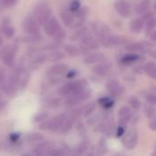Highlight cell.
I'll return each instance as SVG.
<instances>
[{
	"mask_svg": "<svg viewBox=\"0 0 156 156\" xmlns=\"http://www.w3.org/2000/svg\"><path fill=\"white\" fill-rule=\"evenodd\" d=\"M144 72L147 74V76H149L150 78L155 80L156 79V66L154 62H148L145 66H144Z\"/></svg>",
	"mask_w": 156,
	"mask_h": 156,
	"instance_id": "cell-15",
	"label": "cell"
},
{
	"mask_svg": "<svg viewBox=\"0 0 156 156\" xmlns=\"http://www.w3.org/2000/svg\"><path fill=\"white\" fill-rule=\"evenodd\" d=\"M24 28L31 34L38 33V24L37 20L32 17H27L24 20Z\"/></svg>",
	"mask_w": 156,
	"mask_h": 156,
	"instance_id": "cell-8",
	"label": "cell"
},
{
	"mask_svg": "<svg viewBox=\"0 0 156 156\" xmlns=\"http://www.w3.org/2000/svg\"><path fill=\"white\" fill-rule=\"evenodd\" d=\"M48 117V112H38L37 114H36L33 118V122L35 123H38V122H44L45 120H47V118Z\"/></svg>",
	"mask_w": 156,
	"mask_h": 156,
	"instance_id": "cell-24",
	"label": "cell"
},
{
	"mask_svg": "<svg viewBox=\"0 0 156 156\" xmlns=\"http://www.w3.org/2000/svg\"><path fill=\"white\" fill-rule=\"evenodd\" d=\"M71 156H82V155H81L80 154H79V153H78V152H77L76 150H75V151H74V153H73V154H71Z\"/></svg>",
	"mask_w": 156,
	"mask_h": 156,
	"instance_id": "cell-43",
	"label": "cell"
},
{
	"mask_svg": "<svg viewBox=\"0 0 156 156\" xmlns=\"http://www.w3.org/2000/svg\"><path fill=\"white\" fill-rule=\"evenodd\" d=\"M128 102H129V105L134 110V111H139L141 108H142V102L141 101L135 97V96H131L128 100Z\"/></svg>",
	"mask_w": 156,
	"mask_h": 156,
	"instance_id": "cell-18",
	"label": "cell"
},
{
	"mask_svg": "<svg viewBox=\"0 0 156 156\" xmlns=\"http://www.w3.org/2000/svg\"><path fill=\"white\" fill-rule=\"evenodd\" d=\"M133 115L132 110L129 106H122L119 109L118 111V117L119 118H123V117H127V116H131Z\"/></svg>",
	"mask_w": 156,
	"mask_h": 156,
	"instance_id": "cell-22",
	"label": "cell"
},
{
	"mask_svg": "<svg viewBox=\"0 0 156 156\" xmlns=\"http://www.w3.org/2000/svg\"><path fill=\"white\" fill-rule=\"evenodd\" d=\"M50 9L46 4H40L38 5L35 9V16L37 19V22L38 23H46L50 16Z\"/></svg>",
	"mask_w": 156,
	"mask_h": 156,
	"instance_id": "cell-3",
	"label": "cell"
},
{
	"mask_svg": "<svg viewBox=\"0 0 156 156\" xmlns=\"http://www.w3.org/2000/svg\"><path fill=\"white\" fill-rule=\"evenodd\" d=\"M96 107H97L96 103H94V102L89 103V104L85 105L83 108H81V114L83 115L84 118L90 117L93 114V112H95Z\"/></svg>",
	"mask_w": 156,
	"mask_h": 156,
	"instance_id": "cell-13",
	"label": "cell"
},
{
	"mask_svg": "<svg viewBox=\"0 0 156 156\" xmlns=\"http://www.w3.org/2000/svg\"><path fill=\"white\" fill-rule=\"evenodd\" d=\"M84 42H85V45H87L90 49H97L98 48V43L96 42L95 39H93L92 37H89L87 39H84Z\"/></svg>",
	"mask_w": 156,
	"mask_h": 156,
	"instance_id": "cell-28",
	"label": "cell"
},
{
	"mask_svg": "<svg viewBox=\"0 0 156 156\" xmlns=\"http://www.w3.org/2000/svg\"><path fill=\"white\" fill-rule=\"evenodd\" d=\"M150 5V2L147 1V0H144L143 2H141L137 6H136V11L140 14L142 13H144L147 9H148V6Z\"/></svg>",
	"mask_w": 156,
	"mask_h": 156,
	"instance_id": "cell-26",
	"label": "cell"
},
{
	"mask_svg": "<svg viewBox=\"0 0 156 156\" xmlns=\"http://www.w3.org/2000/svg\"><path fill=\"white\" fill-rule=\"evenodd\" d=\"M103 58L104 56L102 55V53H91L84 58V62L86 64H93L101 61Z\"/></svg>",
	"mask_w": 156,
	"mask_h": 156,
	"instance_id": "cell-12",
	"label": "cell"
},
{
	"mask_svg": "<svg viewBox=\"0 0 156 156\" xmlns=\"http://www.w3.org/2000/svg\"><path fill=\"white\" fill-rule=\"evenodd\" d=\"M76 75H77V71H76V70H68V72H67V74H66V77L69 78V79H72V78H74Z\"/></svg>",
	"mask_w": 156,
	"mask_h": 156,
	"instance_id": "cell-40",
	"label": "cell"
},
{
	"mask_svg": "<svg viewBox=\"0 0 156 156\" xmlns=\"http://www.w3.org/2000/svg\"><path fill=\"white\" fill-rule=\"evenodd\" d=\"M3 33L5 34V36H6L7 37H11L13 35H14V33H15V31H14V28L12 27H10V26H5V27H4V28H3Z\"/></svg>",
	"mask_w": 156,
	"mask_h": 156,
	"instance_id": "cell-33",
	"label": "cell"
},
{
	"mask_svg": "<svg viewBox=\"0 0 156 156\" xmlns=\"http://www.w3.org/2000/svg\"><path fill=\"white\" fill-rule=\"evenodd\" d=\"M145 100L147 101V104L149 105H152V106H154L156 104V96L154 93H149L146 95L145 97Z\"/></svg>",
	"mask_w": 156,
	"mask_h": 156,
	"instance_id": "cell-32",
	"label": "cell"
},
{
	"mask_svg": "<svg viewBox=\"0 0 156 156\" xmlns=\"http://www.w3.org/2000/svg\"><path fill=\"white\" fill-rule=\"evenodd\" d=\"M105 153H106V144L101 140L100 142V144H99V147H98V150H97V156H102Z\"/></svg>",
	"mask_w": 156,
	"mask_h": 156,
	"instance_id": "cell-31",
	"label": "cell"
},
{
	"mask_svg": "<svg viewBox=\"0 0 156 156\" xmlns=\"http://www.w3.org/2000/svg\"><path fill=\"white\" fill-rule=\"evenodd\" d=\"M130 27H131V30L133 32H135V33H139L142 31L143 29V22H142V19H134L132 21L131 25H130Z\"/></svg>",
	"mask_w": 156,
	"mask_h": 156,
	"instance_id": "cell-19",
	"label": "cell"
},
{
	"mask_svg": "<svg viewBox=\"0 0 156 156\" xmlns=\"http://www.w3.org/2000/svg\"><path fill=\"white\" fill-rule=\"evenodd\" d=\"M92 71L97 75V76H100V77H104L108 74L109 72V68L107 65H104V64H98L96 66L93 67L92 69Z\"/></svg>",
	"mask_w": 156,
	"mask_h": 156,
	"instance_id": "cell-14",
	"label": "cell"
},
{
	"mask_svg": "<svg viewBox=\"0 0 156 156\" xmlns=\"http://www.w3.org/2000/svg\"><path fill=\"white\" fill-rule=\"evenodd\" d=\"M66 118V114H58L50 119L51 122V131L56 132L60 129Z\"/></svg>",
	"mask_w": 156,
	"mask_h": 156,
	"instance_id": "cell-9",
	"label": "cell"
},
{
	"mask_svg": "<svg viewBox=\"0 0 156 156\" xmlns=\"http://www.w3.org/2000/svg\"><path fill=\"white\" fill-rule=\"evenodd\" d=\"M122 87L117 80H112L107 84V90L112 97H118L122 92Z\"/></svg>",
	"mask_w": 156,
	"mask_h": 156,
	"instance_id": "cell-7",
	"label": "cell"
},
{
	"mask_svg": "<svg viewBox=\"0 0 156 156\" xmlns=\"http://www.w3.org/2000/svg\"><path fill=\"white\" fill-rule=\"evenodd\" d=\"M115 8L118 11V13L124 17L129 16L131 14L130 6H129L128 3L124 0H117L115 2Z\"/></svg>",
	"mask_w": 156,
	"mask_h": 156,
	"instance_id": "cell-6",
	"label": "cell"
},
{
	"mask_svg": "<svg viewBox=\"0 0 156 156\" xmlns=\"http://www.w3.org/2000/svg\"><path fill=\"white\" fill-rule=\"evenodd\" d=\"M6 104H7V102H6L5 101H4V100L0 99V111H1V110H3V109H5V106H6Z\"/></svg>",
	"mask_w": 156,
	"mask_h": 156,
	"instance_id": "cell-42",
	"label": "cell"
},
{
	"mask_svg": "<svg viewBox=\"0 0 156 156\" xmlns=\"http://www.w3.org/2000/svg\"><path fill=\"white\" fill-rule=\"evenodd\" d=\"M45 32L49 36H57L60 32V27L55 17L48 19L45 23Z\"/></svg>",
	"mask_w": 156,
	"mask_h": 156,
	"instance_id": "cell-5",
	"label": "cell"
},
{
	"mask_svg": "<svg viewBox=\"0 0 156 156\" xmlns=\"http://www.w3.org/2000/svg\"><path fill=\"white\" fill-rule=\"evenodd\" d=\"M125 132H126V128L125 127H123V126H118L117 131H116V137L117 138L122 137L123 134H125Z\"/></svg>",
	"mask_w": 156,
	"mask_h": 156,
	"instance_id": "cell-37",
	"label": "cell"
},
{
	"mask_svg": "<svg viewBox=\"0 0 156 156\" xmlns=\"http://www.w3.org/2000/svg\"><path fill=\"white\" fill-rule=\"evenodd\" d=\"M86 156H95V154H94V153H93V152H90V153H89V154H88Z\"/></svg>",
	"mask_w": 156,
	"mask_h": 156,
	"instance_id": "cell-44",
	"label": "cell"
},
{
	"mask_svg": "<svg viewBox=\"0 0 156 156\" xmlns=\"http://www.w3.org/2000/svg\"><path fill=\"white\" fill-rule=\"evenodd\" d=\"M17 0H0V5H4L5 7L13 6Z\"/></svg>",
	"mask_w": 156,
	"mask_h": 156,
	"instance_id": "cell-34",
	"label": "cell"
},
{
	"mask_svg": "<svg viewBox=\"0 0 156 156\" xmlns=\"http://www.w3.org/2000/svg\"><path fill=\"white\" fill-rule=\"evenodd\" d=\"M80 103L81 102L78 99H76L74 96H72V95L68 96L66 98V100H65V105L68 106V107H76V106L80 105Z\"/></svg>",
	"mask_w": 156,
	"mask_h": 156,
	"instance_id": "cell-23",
	"label": "cell"
},
{
	"mask_svg": "<svg viewBox=\"0 0 156 156\" xmlns=\"http://www.w3.org/2000/svg\"><path fill=\"white\" fill-rule=\"evenodd\" d=\"M91 90L89 89L88 87L81 89L80 90H79L78 92H76L75 94H73L72 96H74L76 99H78L80 102L86 101H88L90 97H91Z\"/></svg>",
	"mask_w": 156,
	"mask_h": 156,
	"instance_id": "cell-10",
	"label": "cell"
},
{
	"mask_svg": "<svg viewBox=\"0 0 156 156\" xmlns=\"http://www.w3.org/2000/svg\"><path fill=\"white\" fill-rule=\"evenodd\" d=\"M86 87H88V84H87L86 80L73 81V82L66 83V84L62 85L61 87H59L58 90V93L60 96L68 97V96L75 94L79 90H80L81 89L86 88Z\"/></svg>",
	"mask_w": 156,
	"mask_h": 156,
	"instance_id": "cell-1",
	"label": "cell"
},
{
	"mask_svg": "<svg viewBox=\"0 0 156 156\" xmlns=\"http://www.w3.org/2000/svg\"><path fill=\"white\" fill-rule=\"evenodd\" d=\"M15 57H16V48L13 46L5 47L0 53V58L4 62V64L6 66H11L13 64L15 60Z\"/></svg>",
	"mask_w": 156,
	"mask_h": 156,
	"instance_id": "cell-4",
	"label": "cell"
},
{
	"mask_svg": "<svg viewBox=\"0 0 156 156\" xmlns=\"http://www.w3.org/2000/svg\"><path fill=\"white\" fill-rule=\"evenodd\" d=\"M148 127L152 130V131H154V132H155L156 131V121L154 119H153V120H151L150 121V122H149V124H148Z\"/></svg>",
	"mask_w": 156,
	"mask_h": 156,
	"instance_id": "cell-39",
	"label": "cell"
},
{
	"mask_svg": "<svg viewBox=\"0 0 156 156\" xmlns=\"http://www.w3.org/2000/svg\"><path fill=\"white\" fill-rule=\"evenodd\" d=\"M98 103L101 107H103L104 109H107L108 110V109H111V108L113 107L114 101L112 99H111V98H108V97H102V98H101L98 101Z\"/></svg>",
	"mask_w": 156,
	"mask_h": 156,
	"instance_id": "cell-17",
	"label": "cell"
},
{
	"mask_svg": "<svg viewBox=\"0 0 156 156\" xmlns=\"http://www.w3.org/2000/svg\"><path fill=\"white\" fill-rule=\"evenodd\" d=\"M5 81V72L0 69V85H2L4 82Z\"/></svg>",
	"mask_w": 156,
	"mask_h": 156,
	"instance_id": "cell-41",
	"label": "cell"
},
{
	"mask_svg": "<svg viewBox=\"0 0 156 156\" xmlns=\"http://www.w3.org/2000/svg\"><path fill=\"white\" fill-rule=\"evenodd\" d=\"M138 139H139V135L137 130L132 129L125 134L124 138L122 139V144L126 149L133 150L136 147L138 144Z\"/></svg>",
	"mask_w": 156,
	"mask_h": 156,
	"instance_id": "cell-2",
	"label": "cell"
},
{
	"mask_svg": "<svg viewBox=\"0 0 156 156\" xmlns=\"http://www.w3.org/2000/svg\"><path fill=\"white\" fill-rule=\"evenodd\" d=\"M68 70H69V67L66 64H56L49 69L48 72L51 75H61L67 72Z\"/></svg>",
	"mask_w": 156,
	"mask_h": 156,
	"instance_id": "cell-11",
	"label": "cell"
},
{
	"mask_svg": "<svg viewBox=\"0 0 156 156\" xmlns=\"http://www.w3.org/2000/svg\"><path fill=\"white\" fill-rule=\"evenodd\" d=\"M88 148H89L88 144H87L86 142H83V143H81V144L76 148V151H77L79 154H80L81 155H83V154L87 152Z\"/></svg>",
	"mask_w": 156,
	"mask_h": 156,
	"instance_id": "cell-29",
	"label": "cell"
},
{
	"mask_svg": "<svg viewBox=\"0 0 156 156\" xmlns=\"http://www.w3.org/2000/svg\"><path fill=\"white\" fill-rule=\"evenodd\" d=\"M131 119H132V115L127 116V117H123V118H119V126L125 127L127 125V123L131 121Z\"/></svg>",
	"mask_w": 156,
	"mask_h": 156,
	"instance_id": "cell-35",
	"label": "cell"
},
{
	"mask_svg": "<svg viewBox=\"0 0 156 156\" xmlns=\"http://www.w3.org/2000/svg\"><path fill=\"white\" fill-rule=\"evenodd\" d=\"M60 103H61V101H60V100L58 98H52V99L48 101L47 107L49 108V109H52V110L53 109H57V108L59 107Z\"/></svg>",
	"mask_w": 156,
	"mask_h": 156,
	"instance_id": "cell-25",
	"label": "cell"
},
{
	"mask_svg": "<svg viewBox=\"0 0 156 156\" xmlns=\"http://www.w3.org/2000/svg\"><path fill=\"white\" fill-rule=\"evenodd\" d=\"M1 44H2V39H1V37H0V46H1Z\"/></svg>",
	"mask_w": 156,
	"mask_h": 156,
	"instance_id": "cell-45",
	"label": "cell"
},
{
	"mask_svg": "<svg viewBox=\"0 0 156 156\" xmlns=\"http://www.w3.org/2000/svg\"><path fill=\"white\" fill-rule=\"evenodd\" d=\"M25 156H30V155H25Z\"/></svg>",
	"mask_w": 156,
	"mask_h": 156,
	"instance_id": "cell-47",
	"label": "cell"
},
{
	"mask_svg": "<svg viewBox=\"0 0 156 156\" xmlns=\"http://www.w3.org/2000/svg\"><path fill=\"white\" fill-rule=\"evenodd\" d=\"M44 139V135L40 133H32L27 136V141L29 143H40Z\"/></svg>",
	"mask_w": 156,
	"mask_h": 156,
	"instance_id": "cell-16",
	"label": "cell"
},
{
	"mask_svg": "<svg viewBox=\"0 0 156 156\" xmlns=\"http://www.w3.org/2000/svg\"><path fill=\"white\" fill-rule=\"evenodd\" d=\"M65 51L69 55V56H72V57H75V56H78L79 55V50L76 47L74 46H71V45H67L65 47Z\"/></svg>",
	"mask_w": 156,
	"mask_h": 156,
	"instance_id": "cell-27",
	"label": "cell"
},
{
	"mask_svg": "<svg viewBox=\"0 0 156 156\" xmlns=\"http://www.w3.org/2000/svg\"><path fill=\"white\" fill-rule=\"evenodd\" d=\"M20 133H13L9 134V141L12 143H16L20 138Z\"/></svg>",
	"mask_w": 156,
	"mask_h": 156,
	"instance_id": "cell-36",
	"label": "cell"
},
{
	"mask_svg": "<svg viewBox=\"0 0 156 156\" xmlns=\"http://www.w3.org/2000/svg\"><path fill=\"white\" fill-rule=\"evenodd\" d=\"M0 99H2V95L0 94Z\"/></svg>",
	"mask_w": 156,
	"mask_h": 156,
	"instance_id": "cell-46",
	"label": "cell"
},
{
	"mask_svg": "<svg viewBox=\"0 0 156 156\" xmlns=\"http://www.w3.org/2000/svg\"><path fill=\"white\" fill-rule=\"evenodd\" d=\"M39 129L43 131H51V122L49 120H45L42 122V123L39 125Z\"/></svg>",
	"mask_w": 156,
	"mask_h": 156,
	"instance_id": "cell-30",
	"label": "cell"
},
{
	"mask_svg": "<svg viewBox=\"0 0 156 156\" xmlns=\"http://www.w3.org/2000/svg\"><path fill=\"white\" fill-rule=\"evenodd\" d=\"M0 148H1V147H0Z\"/></svg>",
	"mask_w": 156,
	"mask_h": 156,
	"instance_id": "cell-48",
	"label": "cell"
},
{
	"mask_svg": "<svg viewBox=\"0 0 156 156\" xmlns=\"http://www.w3.org/2000/svg\"><path fill=\"white\" fill-rule=\"evenodd\" d=\"M144 114H145L147 119H149V120L154 119V117H155V110H154V106L149 105V104H145L144 106Z\"/></svg>",
	"mask_w": 156,
	"mask_h": 156,
	"instance_id": "cell-21",
	"label": "cell"
},
{
	"mask_svg": "<svg viewBox=\"0 0 156 156\" xmlns=\"http://www.w3.org/2000/svg\"><path fill=\"white\" fill-rule=\"evenodd\" d=\"M79 6H80V3H79L77 0H74L73 2H71L69 8H70L71 11H76V10L79 8Z\"/></svg>",
	"mask_w": 156,
	"mask_h": 156,
	"instance_id": "cell-38",
	"label": "cell"
},
{
	"mask_svg": "<svg viewBox=\"0 0 156 156\" xmlns=\"http://www.w3.org/2000/svg\"><path fill=\"white\" fill-rule=\"evenodd\" d=\"M139 58H140V56L138 54H128V55H125L122 58V61L124 64L130 65V64H133V63L136 62Z\"/></svg>",
	"mask_w": 156,
	"mask_h": 156,
	"instance_id": "cell-20",
	"label": "cell"
}]
</instances>
